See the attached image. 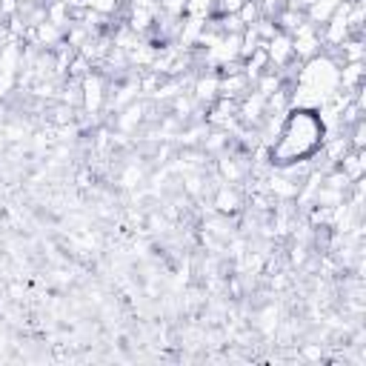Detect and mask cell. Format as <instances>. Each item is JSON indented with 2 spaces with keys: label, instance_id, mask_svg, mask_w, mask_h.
Instances as JSON below:
<instances>
[{
  "label": "cell",
  "instance_id": "1",
  "mask_svg": "<svg viewBox=\"0 0 366 366\" xmlns=\"http://www.w3.org/2000/svg\"><path fill=\"white\" fill-rule=\"evenodd\" d=\"M326 140V123L317 109L289 106L274 143L269 146V160L274 169L292 163H312Z\"/></svg>",
  "mask_w": 366,
  "mask_h": 366
},
{
  "label": "cell",
  "instance_id": "2",
  "mask_svg": "<svg viewBox=\"0 0 366 366\" xmlns=\"http://www.w3.org/2000/svg\"><path fill=\"white\" fill-rule=\"evenodd\" d=\"M289 37H292V51H295V60H297V63H303V60H309V57H315V54L323 51L320 26L309 23L306 17L289 31Z\"/></svg>",
  "mask_w": 366,
  "mask_h": 366
},
{
  "label": "cell",
  "instance_id": "3",
  "mask_svg": "<svg viewBox=\"0 0 366 366\" xmlns=\"http://www.w3.org/2000/svg\"><path fill=\"white\" fill-rule=\"evenodd\" d=\"M103 106H106V77L103 71L92 69L89 74L80 77V109L86 114H100Z\"/></svg>",
  "mask_w": 366,
  "mask_h": 366
},
{
  "label": "cell",
  "instance_id": "4",
  "mask_svg": "<svg viewBox=\"0 0 366 366\" xmlns=\"http://www.w3.org/2000/svg\"><path fill=\"white\" fill-rule=\"evenodd\" d=\"M237 120L249 129H260L266 120V97L254 89H249L240 100H237Z\"/></svg>",
  "mask_w": 366,
  "mask_h": 366
},
{
  "label": "cell",
  "instance_id": "5",
  "mask_svg": "<svg viewBox=\"0 0 366 366\" xmlns=\"http://www.w3.org/2000/svg\"><path fill=\"white\" fill-rule=\"evenodd\" d=\"M266 57H269V69H277L280 74L289 69V66H295L297 60H295V51H292V37L286 34V31H277L272 40H266Z\"/></svg>",
  "mask_w": 366,
  "mask_h": 366
},
{
  "label": "cell",
  "instance_id": "6",
  "mask_svg": "<svg viewBox=\"0 0 366 366\" xmlns=\"http://www.w3.org/2000/svg\"><path fill=\"white\" fill-rule=\"evenodd\" d=\"M192 97H194V103H206V106H212L217 97H220V74L217 71H203V74H197L194 77V86H192Z\"/></svg>",
  "mask_w": 366,
  "mask_h": 366
},
{
  "label": "cell",
  "instance_id": "7",
  "mask_svg": "<svg viewBox=\"0 0 366 366\" xmlns=\"http://www.w3.org/2000/svg\"><path fill=\"white\" fill-rule=\"evenodd\" d=\"M363 60L360 63H340V92L346 94H357L363 92Z\"/></svg>",
  "mask_w": 366,
  "mask_h": 366
},
{
  "label": "cell",
  "instance_id": "8",
  "mask_svg": "<svg viewBox=\"0 0 366 366\" xmlns=\"http://www.w3.org/2000/svg\"><path fill=\"white\" fill-rule=\"evenodd\" d=\"M214 209H217L223 217H229V214H234V212L240 209V194H237V189H234L232 183H226V186L217 189V194H214Z\"/></svg>",
  "mask_w": 366,
  "mask_h": 366
},
{
  "label": "cell",
  "instance_id": "9",
  "mask_svg": "<svg viewBox=\"0 0 366 366\" xmlns=\"http://www.w3.org/2000/svg\"><path fill=\"white\" fill-rule=\"evenodd\" d=\"M363 149H349L343 157H340V163H337V169L349 177V180H360L363 177Z\"/></svg>",
  "mask_w": 366,
  "mask_h": 366
},
{
  "label": "cell",
  "instance_id": "10",
  "mask_svg": "<svg viewBox=\"0 0 366 366\" xmlns=\"http://www.w3.org/2000/svg\"><path fill=\"white\" fill-rule=\"evenodd\" d=\"M269 69V57H266V49H257V51H252L243 63H240V71L249 77V83H254L263 71Z\"/></svg>",
  "mask_w": 366,
  "mask_h": 366
},
{
  "label": "cell",
  "instance_id": "11",
  "mask_svg": "<svg viewBox=\"0 0 366 366\" xmlns=\"http://www.w3.org/2000/svg\"><path fill=\"white\" fill-rule=\"evenodd\" d=\"M143 112H146V103H132V106H126V112L117 117V126H120L123 132H132V129L143 120Z\"/></svg>",
  "mask_w": 366,
  "mask_h": 366
},
{
  "label": "cell",
  "instance_id": "12",
  "mask_svg": "<svg viewBox=\"0 0 366 366\" xmlns=\"http://www.w3.org/2000/svg\"><path fill=\"white\" fill-rule=\"evenodd\" d=\"M214 14V0H186V17L209 20Z\"/></svg>",
  "mask_w": 366,
  "mask_h": 366
},
{
  "label": "cell",
  "instance_id": "13",
  "mask_svg": "<svg viewBox=\"0 0 366 366\" xmlns=\"http://www.w3.org/2000/svg\"><path fill=\"white\" fill-rule=\"evenodd\" d=\"M123 3H126V0H83L86 9H92V11L103 14V17H112V14L123 11Z\"/></svg>",
  "mask_w": 366,
  "mask_h": 366
},
{
  "label": "cell",
  "instance_id": "14",
  "mask_svg": "<svg viewBox=\"0 0 366 366\" xmlns=\"http://www.w3.org/2000/svg\"><path fill=\"white\" fill-rule=\"evenodd\" d=\"M237 17H240L243 26H254V23L263 17V11H260V0H246V3L237 9Z\"/></svg>",
  "mask_w": 366,
  "mask_h": 366
},
{
  "label": "cell",
  "instance_id": "15",
  "mask_svg": "<svg viewBox=\"0 0 366 366\" xmlns=\"http://www.w3.org/2000/svg\"><path fill=\"white\" fill-rule=\"evenodd\" d=\"M220 174H223L229 183H237V180L243 177V166H240L234 157L223 154V157H220Z\"/></svg>",
  "mask_w": 366,
  "mask_h": 366
},
{
  "label": "cell",
  "instance_id": "16",
  "mask_svg": "<svg viewBox=\"0 0 366 366\" xmlns=\"http://www.w3.org/2000/svg\"><path fill=\"white\" fill-rule=\"evenodd\" d=\"M157 6H160V14L172 20H183L186 14V0H157Z\"/></svg>",
  "mask_w": 366,
  "mask_h": 366
},
{
  "label": "cell",
  "instance_id": "17",
  "mask_svg": "<svg viewBox=\"0 0 366 366\" xmlns=\"http://www.w3.org/2000/svg\"><path fill=\"white\" fill-rule=\"evenodd\" d=\"M246 0H214V14H237Z\"/></svg>",
  "mask_w": 366,
  "mask_h": 366
},
{
  "label": "cell",
  "instance_id": "18",
  "mask_svg": "<svg viewBox=\"0 0 366 366\" xmlns=\"http://www.w3.org/2000/svg\"><path fill=\"white\" fill-rule=\"evenodd\" d=\"M0 26H3V17H0Z\"/></svg>",
  "mask_w": 366,
  "mask_h": 366
}]
</instances>
